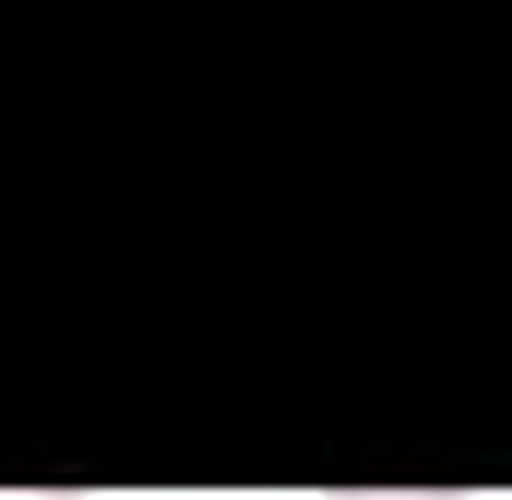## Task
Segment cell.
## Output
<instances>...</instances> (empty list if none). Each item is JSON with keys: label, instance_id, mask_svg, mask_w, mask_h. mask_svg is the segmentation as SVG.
<instances>
[{"label": "cell", "instance_id": "cell-2", "mask_svg": "<svg viewBox=\"0 0 512 500\" xmlns=\"http://www.w3.org/2000/svg\"><path fill=\"white\" fill-rule=\"evenodd\" d=\"M0 500H84V489H0Z\"/></svg>", "mask_w": 512, "mask_h": 500}, {"label": "cell", "instance_id": "cell-1", "mask_svg": "<svg viewBox=\"0 0 512 500\" xmlns=\"http://www.w3.org/2000/svg\"><path fill=\"white\" fill-rule=\"evenodd\" d=\"M322 500H465V489H322Z\"/></svg>", "mask_w": 512, "mask_h": 500}]
</instances>
